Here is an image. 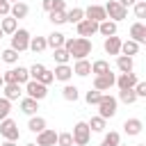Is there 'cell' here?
Returning <instances> with one entry per match:
<instances>
[{
  "mask_svg": "<svg viewBox=\"0 0 146 146\" xmlns=\"http://www.w3.org/2000/svg\"><path fill=\"white\" fill-rule=\"evenodd\" d=\"M91 41L89 39H82V36H75V39H66L64 41V50L73 57V59H87L91 55Z\"/></svg>",
  "mask_w": 146,
  "mask_h": 146,
  "instance_id": "1",
  "label": "cell"
},
{
  "mask_svg": "<svg viewBox=\"0 0 146 146\" xmlns=\"http://www.w3.org/2000/svg\"><path fill=\"white\" fill-rule=\"evenodd\" d=\"M116 107H119V100L114 96H110V94H103V98L98 103V116H103L107 121V119H112L116 114Z\"/></svg>",
  "mask_w": 146,
  "mask_h": 146,
  "instance_id": "2",
  "label": "cell"
},
{
  "mask_svg": "<svg viewBox=\"0 0 146 146\" xmlns=\"http://www.w3.org/2000/svg\"><path fill=\"white\" fill-rule=\"evenodd\" d=\"M0 135H2V139L5 141H18V137H21V132H18V123L14 121V119H2L0 121Z\"/></svg>",
  "mask_w": 146,
  "mask_h": 146,
  "instance_id": "3",
  "label": "cell"
},
{
  "mask_svg": "<svg viewBox=\"0 0 146 146\" xmlns=\"http://www.w3.org/2000/svg\"><path fill=\"white\" fill-rule=\"evenodd\" d=\"M73 144L75 146H87L89 144V139H91V130H89V125H87V121H78L75 125H73Z\"/></svg>",
  "mask_w": 146,
  "mask_h": 146,
  "instance_id": "4",
  "label": "cell"
},
{
  "mask_svg": "<svg viewBox=\"0 0 146 146\" xmlns=\"http://www.w3.org/2000/svg\"><path fill=\"white\" fill-rule=\"evenodd\" d=\"M27 46H30V32L27 30H23V27H18L14 34H11V50H16V52H23V50H27Z\"/></svg>",
  "mask_w": 146,
  "mask_h": 146,
  "instance_id": "5",
  "label": "cell"
},
{
  "mask_svg": "<svg viewBox=\"0 0 146 146\" xmlns=\"http://www.w3.org/2000/svg\"><path fill=\"white\" fill-rule=\"evenodd\" d=\"M25 94H27V98L43 100V98L48 96V87L41 84V82H36V80H27V82H25Z\"/></svg>",
  "mask_w": 146,
  "mask_h": 146,
  "instance_id": "6",
  "label": "cell"
},
{
  "mask_svg": "<svg viewBox=\"0 0 146 146\" xmlns=\"http://www.w3.org/2000/svg\"><path fill=\"white\" fill-rule=\"evenodd\" d=\"M105 7V14H107V18L110 21H114V23H119V21H123L125 16H128V9L125 7H121L116 0H110L107 5H103Z\"/></svg>",
  "mask_w": 146,
  "mask_h": 146,
  "instance_id": "7",
  "label": "cell"
},
{
  "mask_svg": "<svg viewBox=\"0 0 146 146\" xmlns=\"http://www.w3.org/2000/svg\"><path fill=\"white\" fill-rule=\"evenodd\" d=\"M75 30H78V36L89 39V36H94V34L98 32V23H94V21H89V18H82V21L75 25Z\"/></svg>",
  "mask_w": 146,
  "mask_h": 146,
  "instance_id": "8",
  "label": "cell"
},
{
  "mask_svg": "<svg viewBox=\"0 0 146 146\" xmlns=\"http://www.w3.org/2000/svg\"><path fill=\"white\" fill-rule=\"evenodd\" d=\"M84 18H89V21H94V23H103V21H107L105 7H103V5H89V7L84 9Z\"/></svg>",
  "mask_w": 146,
  "mask_h": 146,
  "instance_id": "9",
  "label": "cell"
},
{
  "mask_svg": "<svg viewBox=\"0 0 146 146\" xmlns=\"http://www.w3.org/2000/svg\"><path fill=\"white\" fill-rule=\"evenodd\" d=\"M114 80H116L114 73H107V75H94V89H96V91H107V89L114 87Z\"/></svg>",
  "mask_w": 146,
  "mask_h": 146,
  "instance_id": "10",
  "label": "cell"
},
{
  "mask_svg": "<svg viewBox=\"0 0 146 146\" xmlns=\"http://www.w3.org/2000/svg\"><path fill=\"white\" fill-rule=\"evenodd\" d=\"M130 39L135 41V43H146V25L141 23V21H137V23H132L130 25Z\"/></svg>",
  "mask_w": 146,
  "mask_h": 146,
  "instance_id": "11",
  "label": "cell"
},
{
  "mask_svg": "<svg viewBox=\"0 0 146 146\" xmlns=\"http://www.w3.org/2000/svg\"><path fill=\"white\" fill-rule=\"evenodd\" d=\"M137 82H139V80H137L135 73H119V78L114 80V84L119 87V91H123V89H132Z\"/></svg>",
  "mask_w": 146,
  "mask_h": 146,
  "instance_id": "12",
  "label": "cell"
},
{
  "mask_svg": "<svg viewBox=\"0 0 146 146\" xmlns=\"http://www.w3.org/2000/svg\"><path fill=\"white\" fill-rule=\"evenodd\" d=\"M103 50L107 52V55H121V36H107L105 41H103Z\"/></svg>",
  "mask_w": 146,
  "mask_h": 146,
  "instance_id": "13",
  "label": "cell"
},
{
  "mask_svg": "<svg viewBox=\"0 0 146 146\" xmlns=\"http://www.w3.org/2000/svg\"><path fill=\"white\" fill-rule=\"evenodd\" d=\"M36 146H57V132L46 128L43 132L36 135Z\"/></svg>",
  "mask_w": 146,
  "mask_h": 146,
  "instance_id": "14",
  "label": "cell"
},
{
  "mask_svg": "<svg viewBox=\"0 0 146 146\" xmlns=\"http://www.w3.org/2000/svg\"><path fill=\"white\" fill-rule=\"evenodd\" d=\"M123 130H125V135H130V137H137L141 130H144V123H141V119H125L123 121Z\"/></svg>",
  "mask_w": 146,
  "mask_h": 146,
  "instance_id": "15",
  "label": "cell"
},
{
  "mask_svg": "<svg viewBox=\"0 0 146 146\" xmlns=\"http://www.w3.org/2000/svg\"><path fill=\"white\" fill-rule=\"evenodd\" d=\"M52 75H55V80H59V82H68V80L73 78V68H71L68 64H57L55 71H52Z\"/></svg>",
  "mask_w": 146,
  "mask_h": 146,
  "instance_id": "16",
  "label": "cell"
},
{
  "mask_svg": "<svg viewBox=\"0 0 146 146\" xmlns=\"http://www.w3.org/2000/svg\"><path fill=\"white\" fill-rule=\"evenodd\" d=\"M36 110H39V100H34V98H21V112L23 114H27V116H34L36 114Z\"/></svg>",
  "mask_w": 146,
  "mask_h": 146,
  "instance_id": "17",
  "label": "cell"
},
{
  "mask_svg": "<svg viewBox=\"0 0 146 146\" xmlns=\"http://www.w3.org/2000/svg\"><path fill=\"white\" fill-rule=\"evenodd\" d=\"M27 14H30V7H27L25 2H14V5H11V9H9V16H11V18H16V21L25 18Z\"/></svg>",
  "mask_w": 146,
  "mask_h": 146,
  "instance_id": "18",
  "label": "cell"
},
{
  "mask_svg": "<svg viewBox=\"0 0 146 146\" xmlns=\"http://www.w3.org/2000/svg\"><path fill=\"white\" fill-rule=\"evenodd\" d=\"M71 68H73V73H75V75L84 78V75H89V73H91V62H89V59H75V64H73Z\"/></svg>",
  "mask_w": 146,
  "mask_h": 146,
  "instance_id": "19",
  "label": "cell"
},
{
  "mask_svg": "<svg viewBox=\"0 0 146 146\" xmlns=\"http://www.w3.org/2000/svg\"><path fill=\"white\" fill-rule=\"evenodd\" d=\"M0 30H2V34H14V32L18 30V21L11 18V16H2V21H0Z\"/></svg>",
  "mask_w": 146,
  "mask_h": 146,
  "instance_id": "20",
  "label": "cell"
},
{
  "mask_svg": "<svg viewBox=\"0 0 146 146\" xmlns=\"http://www.w3.org/2000/svg\"><path fill=\"white\" fill-rule=\"evenodd\" d=\"M64 41H66V36L62 34V32H50L48 36H46V43H48V48H64Z\"/></svg>",
  "mask_w": 146,
  "mask_h": 146,
  "instance_id": "21",
  "label": "cell"
},
{
  "mask_svg": "<svg viewBox=\"0 0 146 146\" xmlns=\"http://www.w3.org/2000/svg\"><path fill=\"white\" fill-rule=\"evenodd\" d=\"M91 73H94V75H107V73H112L110 62H107V59H96V62H91Z\"/></svg>",
  "mask_w": 146,
  "mask_h": 146,
  "instance_id": "22",
  "label": "cell"
},
{
  "mask_svg": "<svg viewBox=\"0 0 146 146\" xmlns=\"http://www.w3.org/2000/svg\"><path fill=\"white\" fill-rule=\"evenodd\" d=\"M116 68H119L121 73H132V68H135V62H132V57L119 55V57H116Z\"/></svg>",
  "mask_w": 146,
  "mask_h": 146,
  "instance_id": "23",
  "label": "cell"
},
{
  "mask_svg": "<svg viewBox=\"0 0 146 146\" xmlns=\"http://www.w3.org/2000/svg\"><path fill=\"white\" fill-rule=\"evenodd\" d=\"M46 125H48V123H46V119H43V116H39V114L30 116V123H27V128H30L32 132H36V135H39V132H43V130H46Z\"/></svg>",
  "mask_w": 146,
  "mask_h": 146,
  "instance_id": "24",
  "label": "cell"
},
{
  "mask_svg": "<svg viewBox=\"0 0 146 146\" xmlns=\"http://www.w3.org/2000/svg\"><path fill=\"white\" fill-rule=\"evenodd\" d=\"M82 18H84V9L82 7H73V9L66 11V23H71V25H78Z\"/></svg>",
  "mask_w": 146,
  "mask_h": 146,
  "instance_id": "25",
  "label": "cell"
},
{
  "mask_svg": "<svg viewBox=\"0 0 146 146\" xmlns=\"http://www.w3.org/2000/svg\"><path fill=\"white\" fill-rule=\"evenodd\" d=\"M98 32H100V34H103L105 39H107V36H114V34H116V23L107 18V21L98 23Z\"/></svg>",
  "mask_w": 146,
  "mask_h": 146,
  "instance_id": "26",
  "label": "cell"
},
{
  "mask_svg": "<svg viewBox=\"0 0 146 146\" xmlns=\"http://www.w3.org/2000/svg\"><path fill=\"white\" fill-rule=\"evenodd\" d=\"M139 43H135L132 39H128V41H121V55H125V57H132V55H137L139 52Z\"/></svg>",
  "mask_w": 146,
  "mask_h": 146,
  "instance_id": "27",
  "label": "cell"
},
{
  "mask_svg": "<svg viewBox=\"0 0 146 146\" xmlns=\"http://www.w3.org/2000/svg\"><path fill=\"white\" fill-rule=\"evenodd\" d=\"M62 96H64V100H68V103H75V100L80 98V89H78L75 84H64V89H62Z\"/></svg>",
  "mask_w": 146,
  "mask_h": 146,
  "instance_id": "28",
  "label": "cell"
},
{
  "mask_svg": "<svg viewBox=\"0 0 146 146\" xmlns=\"http://www.w3.org/2000/svg\"><path fill=\"white\" fill-rule=\"evenodd\" d=\"M32 52H43L46 48H48V43H46V36H30V46H27Z\"/></svg>",
  "mask_w": 146,
  "mask_h": 146,
  "instance_id": "29",
  "label": "cell"
},
{
  "mask_svg": "<svg viewBox=\"0 0 146 146\" xmlns=\"http://www.w3.org/2000/svg\"><path fill=\"white\" fill-rule=\"evenodd\" d=\"M2 91H5V98L7 100H18L21 98V84H5L2 87Z\"/></svg>",
  "mask_w": 146,
  "mask_h": 146,
  "instance_id": "30",
  "label": "cell"
},
{
  "mask_svg": "<svg viewBox=\"0 0 146 146\" xmlns=\"http://www.w3.org/2000/svg\"><path fill=\"white\" fill-rule=\"evenodd\" d=\"M87 125H89V130H91V132H103V130H105V125H107V121H105L103 116H91V121H89Z\"/></svg>",
  "mask_w": 146,
  "mask_h": 146,
  "instance_id": "31",
  "label": "cell"
},
{
  "mask_svg": "<svg viewBox=\"0 0 146 146\" xmlns=\"http://www.w3.org/2000/svg\"><path fill=\"white\" fill-rule=\"evenodd\" d=\"M119 144H121V135H119L116 130L107 132V135L103 137V141H100V146H119Z\"/></svg>",
  "mask_w": 146,
  "mask_h": 146,
  "instance_id": "32",
  "label": "cell"
},
{
  "mask_svg": "<svg viewBox=\"0 0 146 146\" xmlns=\"http://www.w3.org/2000/svg\"><path fill=\"white\" fill-rule=\"evenodd\" d=\"M48 21L52 25H64L66 23V11H48Z\"/></svg>",
  "mask_w": 146,
  "mask_h": 146,
  "instance_id": "33",
  "label": "cell"
},
{
  "mask_svg": "<svg viewBox=\"0 0 146 146\" xmlns=\"http://www.w3.org/2000/svg\"><path fill=\"white\" fill-rule=\"evenodd\" d=\"M52 59L57 62V64H68V59H71V55L64 50V48H55L52 50Z\"/></svg>",
  "mask_w": 146,
  "mask_h": 146,
  "instance_id": "34",
  "label": "cell"
},
{
  "mask_svg": "<svg viewBox=\"0 0 146 146\" xmlns=\"http://www.w3.org/2000/svg\"><path fill=\"white\" fill-rule=\"evenodd\" d=\"M116 100H121V103H125V105H132V103L137 100V96H135L132 89H123V91H119V98H116Z\"/></svg>",
  "mask_w": 146,
  "mask_h": 146,
  "instance_id": "35",
  "label": "cell"
},
{
  "mask_svg": "<svg viewBox=\"0 0 146 146\" xmlns=\"http://www.w3.org/2000/svg\"><path fill=\"white\" fill-rule=\"evenodd\" d=\"M100 98H103V91H96V89H89V91L84 94V100H87L89 105H98Z\"/></svg>",
  "mask_w": 146,
  "mask_h": 146,
  "instance_id": "36",
  "label": "cell"
},
{
  "mask_svg": "<svg viewBox=\"0 0 146 146\" xmlns=\"http://www.w3.org/2000/svg\"><path fill=\"white\" fill-rule=\"evenodd\" d=\"M57 146H75L71 132H57Z\"/></svg>",
  "mask_w": 146,
  "mask_h": 146,
  "instance_id": "37",
  "label": "cell"
},
{
  "mask_svg": "<svg viewBox=\"0 0 146 146\" xmlns=\"http://www.w3.org/2000/svg\"><path fill=\"white\" fill-rule=\"evenodd\" d=\"M2 62H5V64H16V62H18V52L11 50V48L2 50Z\"/></svg>",
  "mask_w": 146,
  "mask_h": 146,
  "instance_id": "38",
  "label": "cell"
},
{
  "mask_svg": "<svg viewBox=\"0 0 146 146\" xmlns=\"http://www.w3.org/2000/svg\"><path fill=\"white\" fill-rule=\"evenodd\" d=\"M14 71H16V82H18V84H25V82L30 80V73H27L25 66H16Z\"/></svg>",
  "mask_w": 146,
  "mask_h": 146,
  "instance_id": "39",
  "label": "cell"
},
{
  "mask_svg": "<svg viewBox=\"0 0 146 146\" xmlns=\"http://www.w3.org/2000/svg\"><path fill=\"white\" fill-rule=\"evenodd\" d=\"M9 112H11V100H7L5 96L0 98V121L2 119H7L9 116Z\"/></svg>",
  "mask_w": 146,
  "mask_h": 146,
  "instance_id": "40",
  "label": "cell"
},
{
  "mask_svg": "<svg viewBox=\"0 0 146 146\" xmlns=\"http://www.w3.org/2000/svg\"><path fill=\"white\" fill-rule=\"evenodd\" d=\"M43 71H46V66H43V64H32V66L27 68V73H30V80H36V78H39Z\"/></svg>",
  "mask_w": 146,
  "mask_h": 146,
  "instance_id": "41",
  "label": "cell"
},
{
  "mask_svg": "<svg viewBox=\"0 0 146 146\" xmlns=\"http://www.w3.org/2000/svg\"><path fill=\"white\" fill-rule=\"evenodd\" d=\"M36 82H41V84H46V87H48L50 82H55V75H52V71H48V68H46V71H43V73L36 78Z\"/></svg>",
  "mask_w": 146,
  "mask_h": 146,
  "instance_id": "42",
  "label": "cell"
},
{
  "mask_svg": "<svg viewBox=\"0 0 146 146\" xmlns=\"http://www.w3.org/2000/svg\"><path fill=\"white\" fill-rule=\"evenodd\" d=\"M132 9H135V16L141 21V18H146V2H135L132 5Z\"/></svg>",
  "mask_w": 146,
  "mask_h": 146,
  "instance_id": "43",
  "label": "cell"
},
{
  "mask_svg": "<svg viewBox=\"0 0 146 146\" xmlns=\"http://www.w3.org/2000/svg\"><path fill=\"white\" fill-rule=\"evenodd\" d=\"M2 80H5V84H18V82H16V71H14V68L5 71V73H2Z\"/></svg>",
  "mask_w": 146,
  "mask_h": 146,
  "instance_id": "44",
  "label": "cell"
},
{
  "mask_svg": "<svg viewBox=\"0 0 146 146\" xmlns=\"http://www.w3.org/2000/svg\"><path fill=\"white\" fill-rule=\"evenodd\" d=\"M132 91H135L137 98H146V82H137V84L132 87Z\"/></svg>",
  "mask_w": 146,
  "mask_h": 146,
  "instance_id": "45",
  "label": "cell"
},
{
  "mask_svg": "<svg viewBox=\"0 0 146 146\" xmlns=\"http://www.w3.org/2000/svg\"><path fill=\"white\" fill-rule=\"evenodd\" d=\"M50 11H66V2L64 0H52V9Z\"/></svg>",
  "mask_w": 146,
  "mask_h": 146,
  "instance_id": "46",
  "label": "cell"
},
{
  "mask_svg": "<svg viewBox=\"0 0 146 146\" xmlns=\"http://www.w3.org/2000/svg\"><path fill=\"white\" fill-rule=\"evenodd\" d=\"M9 9H11V5L7 0H0V16H9Z\"/></svg>",
  "mask_w": 146,
  "mask_h": 146,
  "instance_id": "47",
  "label": "cell"
},
{
  "mask_svg": "<svg viewBox=\"0 0 146 146\" xmlns=\"http://www.w3.org/2000/svg\"><path fill=\"white\" fill-rule=\"evenodd\" d=\"M116 2H119L121 7H125V9H128V7H132V5L137 2V0H116Z\"/></svg>",
  "mask_w": 146,
  "mask_h": 146,
  "instance_id": "48",
  "label": "cell"
},
{
  "mask_svg": "<svg viewBox=\"0 0 146 146\" xmlns=\"http://www.w3.org/2000/svg\"><path fill=\"white\" fill-rule=\"evenodd\" d=\"M41 7H43L46 11H50V9H52V0H43V2H41Z\"/></svg>",
  "mask_w": 146,
  "mask_h": 146,
  "instance_id": "49",
  "label": "cell"
},
{
  "mask_svg": "<svg viewBox=\"0 0 146 146\" xmlns=\"http://www.w3.org/2000/svg\"><path fill=\"white\" fill-rule=\"evenodd\" d=\"M0 146H16V141H2Z\"/></svg>",
  "mask_w": 146,
  "mask_h": 146,
  "instance_id": "50",
  "label": "cell"
},
{
  "mask_svg": "<svg viewBox=\"0 0 146 146\" xmlns=\"http://www.w3.org/2000/svg\"><path fill=\"white\" fill-rule=\"evenodd\" d=\"M2 87H5V80H2V75H0V89H2Z\"/></svg>",
  "mask_w": 146,
  "mask_h": 146,
  "instance_id": "51",
  "label": "cell"
},
{
  "mask_svg": "<svg viewBox=\"0 0 146 146\" xmlns=\"http://www.w3.org/2000/svg\"><path fill=\"white\" fill-rule=\"evenodd\" d=\"M7 2H9V5H14V2H21V0H7Z\"/></svg>",
  "mask_w": 146,
  "mask_h": 146,
  "instance_id": "52",
  "label": "cell"
},
{
  "mask_svg": "<svg viewBox=\"0 0 146 146\" xmlns=\"http://www.w3.org/2000/svg\"><path fill=\"white\" fill-rule=\"evenodd\" d=\"M25 146H36V144H25Z\"/></svg>",
  "mask_w": 146,
  "mask_h": 146,
  "instance_id": "53",
  "label": "cell"
},
{
  "mask_svg": "<svg viewBox=\"0 0 146 146\" xmlns=\"http://www.w3.org/2000/svg\"><path fill=\"white\" fill-rule=\"evenodd\" d=\"M2 36H5V34H2V30H0V39H2Z\"/></svg>",
  "mask_w": 146,
  "mask_h": 146,
  "instance_id": "54",
  "label": "cell"
},
{
  "mask_svg": "<svg viewBox=\"0 0 146 146\" xmlns=\"http://www.w3.org/2000/svg\"><path fill=\"white\" fill-rule=\"evenodd\" d=\"M137 146H146V144H137Z\"/></svg>",
  "mask_w": 146,
  "mask_h": 146,
  "instance_id": "55",
  "label": "cell"
},
{
  "mask_svg": "<svg viewBox=\"0 0 146 146\" xmlns=\"http://www.w3.org/2000/svg\"><path fill=\"white\" fill-rule=\"evenodd\" d=\"M137 2H146V0H137Z\"/></svg>",
  "mask_w": 146,
  "mask_h": 146,
  "instance_id": "56",
  "label": "cell"
},
{
  "mask_svg": "<svg viewBox=\"0 0 146 146\" xmlns=\"http://www.w3.org/2000/svg\"><path fill=\"white\" fill-rule=\"evenodd\" d=\"M119 146H121V144H119Z\"/></svg>",
  "mask_w": 146,
  "mask_h": 146,
  "instance_id": "57",
  "label": "cell"
}]
</instances>
